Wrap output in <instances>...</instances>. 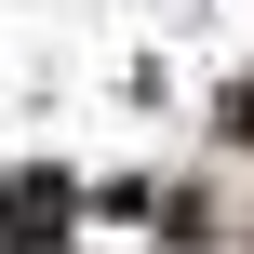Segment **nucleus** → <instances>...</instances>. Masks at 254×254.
Listing matches in <instances>:
<instances>
[{"label":"nucleus","mask_w":254,"mask_h":254,"mask_svg":"<svg viewBox=\"0 0 254 254\" xmlns=\"http://www.w3.org/2000/svg\"><path fill=\"white\" fill-rule=\"evenodd\" d=\"M228 134H241V147H254V80H241V121H228Z\"/></svg>","instance_id":"nucleus-1"}]
</instances>
